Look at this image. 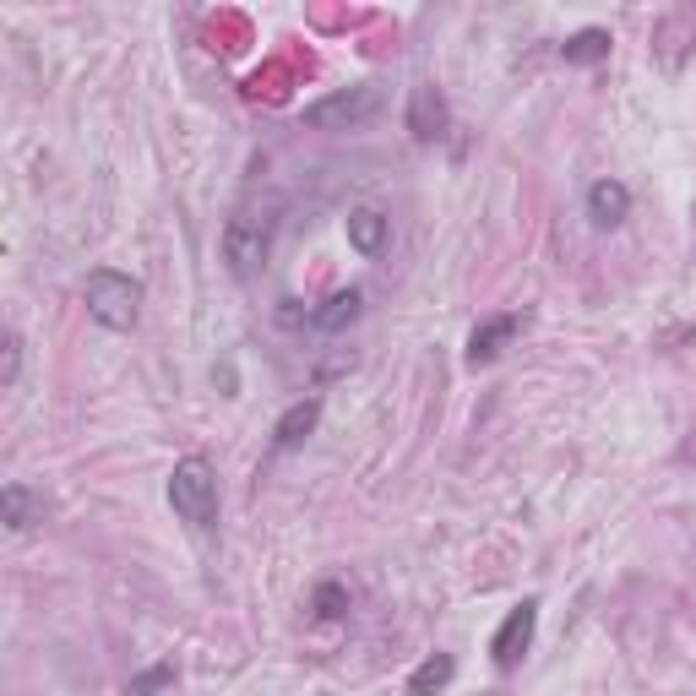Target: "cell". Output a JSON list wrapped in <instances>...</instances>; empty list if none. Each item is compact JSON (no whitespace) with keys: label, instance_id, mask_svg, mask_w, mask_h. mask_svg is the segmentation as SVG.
I'll return each mask as SVG.
<instances>
[{"label":"cell","instance_id":"2e32d148","mask_svg":"<svg viewBox=\"0 0 696 696\" xmlns=\"http://www.w3.org/2000/svg\"><path fill=\"white\" fill-rule=\"evenodd\" d=\"M169 681H175V664H153V669H142V675L131 681L126 696H158Z\"/></svg>","mask_w":696,"mask_h":696},{"label":"cell","instance_id":"ba28073f","mask_svg":"<svg viewBox=\"0 0 696 696\" xmlns=\"http://www.w3.org/2000/svg\"><path fill=\"white\" fill-rule=\"evenodd\" d=\"M44 490H28V485H6L0 490V522L11 528V533H28V528H39L44 522Z\"/></svg>","mask_w":696,"mask_h":696},{"label":"cell","instance_id":"3957f363","mask_svg":"<svg viewBox=\"0 0 696 696\" xmlns=\"http://www.w3.org/2000/svg\"><path fill=\"white\" fill-rule=\"evenodd\" d=\"M381 104H386L381 82H354V87H343V93L316 98V104L305 110V126L311 131H354V126H365V121H376Z\"/></svg>","mask_w":696,"mask_h":696},{"label":"cell","instance_id":"5b68a950","mask_svg":"<svg viewBox=\"0 0 696 696\" xmlns=\"http://www.w3.org/2000/svg\"><path fill=\"white\" fill-rule=\"evenodd\" d=\"M533 626H539V599H522L507 621H501L496 642H490L496 669H517V664H522V653H528V642H533Z\"/></svg>","mask_w":696,"mask_h":696},{"label":"cell","instance_id":"6da1fadb","mask_svg":"<svg viewBox=\"0 0 696 696\" xmlns=\"http://www.w3.org/2000/svg\"><path fill=\"white\" fill-rule=\"evenodd\" d=\"M82 305L87 316L110 332H131L136 316H142V283L131 272H115V267H93L87 283H82Z\"/></svg>","mask_w":696,"mask_h":696},{"label":"cell","instance_id":"7a4b0ae2","mask_svg":"<svg viewBox=\"0 0 696 696\" xmlns=\"http://www.w3.org/2000/svg\"><path fill=\"white\" fill-rule=\"evenodd\" d=\"M169 507L190 528H212V517H218V474H212L207 457H180L175 463V474H169Z\"/></svg>","mask_w":696,"mask_h":696},{"label":"cell","instance_id":"8fae6325","mask_svg":"<svg viewBox=\"0 0 696 696\" xmlns=\"http://www.w3.org/2000/svg\"><path fill=\"white\" fill-rule=\"evenodd\" d=\"M408 131L419 142H436L446 131V98L436 87H414V98H408Z\"/></svg>","mask_w":696,"mask_h":696},{"label":"cell","instance_id":"52a82bcc","mask_svg":"<svg viewBox=\"0 0 696 696\" xmlns=\"http://www.w3.org/2000/svg\"><path fill=\"white\" fill-rule=\"evenodd\" d=\"M316 425H321V397H300V403H289L283 419L272 425V446H278V451H294V446H305L316 436Z\"/></svg>","mask_w":696,"mask_h":696},{"label":"cell","instance_id":"30bf717a","mask_svg":"<svg viewBox=\"0 0 696 696\" xmlns=\"http://www.w3.org/2000/svg\"><path fill=\"white\" fill-rule=\"evenodd\" d=\"M360 311H365V294H360V289H337V294H326L316 311H311V326L326 332V337H337V332H349V326L360 321Z\"/></svg>","mask_w":696,"mask_h":696},{"label":"cell","instance_id":"5bb4252c","mask_svg":"<svg viewBox=\"0 0 696 696\" xmlns=\"http://www.w3.org/2000/svg\"><path fill=\"white\" fill-rule=\"evenodd\" d=\"M457 675V664H451V653H430L414 675H408V696H436Z\"/></svg>","mask_w":696,"mask_h":696},{"label":"cell","instance_id":"9c48e42d","mask_svg":"<svg viewBox=\"0 0 696 696\" xmlns=\"http://www.w3.org/2000/svg\"><path fill=\"white\" fill-rule=\"evenodd\" d=\"M626 212H632V190L621 186V180H593L588 186V218L599 229H621Z\"/></svg>","mask_w":696,"mask_h":696},{"label":"cell","instance_id":"4fadbf2b","mask_svg":"<svg viewBox=\"0 0 696 696\" xmlns=\"http://www.w3.org/2000/svg\"><path fill=\"white\" fill-rule=\"evenodd\" d=\"M610 33L604 28H582V33H571L567 44H561V61L567 65H599V61H610Z\"/></svg>","mask_w":696,"mask_h":696},{"label":"cell","instance_id":"9a60e30c","mask_svg":"<svg viewBox=\"0 0 696 696\" xmlns=\"http://www.w3.org/2000/svg\"><path fill=\"white\" fill-rule=\"evenodd\" d=\"M311 610H316L321 621H337V615L349 610V588H343V582H316V593H311Z\"/></svg>","mask_w":696,"mask_h":696},{"label":"cell","instance_id":"7c38bea8","mask_svg":"<svg viewBox=\"0 0 696 696\" xmlns=\"http://www.w3.org/2000/svg\"><path fill=\"white\" fill-rule=\"evenodd\" d=\"M349 246L360 256L386 251V218H381L376 207H354V212H349Z\"/></svg>","mask_w":696,"mask_h":696},{"label":"cell","instance_id":"277c9868","mask_svg":"<svg viewBox=\"0 0 696 696\" xmlns=\"http://www.w3.org/2000/svg\"><path fill=\"white\" fill-rule=\"evenodd\" d=\"M272 212H256V207H246V212H235L229 218V229H224V261L240 272V278H251V272H261V261L272 256Z\"/></svg>","mask_w":696,"mask_h":696},{"label":"cell","instance_id":"e0dca14e","mask_svg":"<svg viewBox=\"0 0 696 696\" xmlns=\"http://www.w3.org/2000/svg\"><path fill=\"white\" fill-rule=\"evenodd\" d=\"M22 376V337L6 332V349H0V386H17Z\"/></svg>","mask_w":696,"mask_h":696},{"label":"cell","instance_id":"8992f818","mask_svg":"<svg viewBox=\"0 0 696 696\" xmlns=\"http://www.w3.org/2000/svg\"><path fill=\"white\" fill-rule=\"evenodd\" d=\"M522 321H528L522 311H507V316H485V321H479V326H474V337H468V365H474V371H479V365H490L511 337L522 332Z\"/></svg>","mask_w":696,"mask_h":696}]
</instances>
